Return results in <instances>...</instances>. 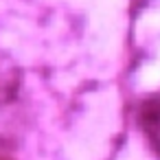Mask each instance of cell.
Returning <instances> with one entry per match:
<instances>
[{
  "mask_svg": "<svg viewBox=\"0 0 160 160\" xmlns=\"http://www.w3.org/2000/svg\"><path fill=\"white\" fill-rule=\"evenodd\" d=\"M136 123L138 132L145 140V147L149 153L160 160V88L149 92L136 110Z\"/></svg>",
  "mask_w": 160,
  "mask_h": 160,
  "instance_id": "1",
  "label": "cell"
},
{
  "mask_svg": "<svg viewBox=\"0 0 160 160\" xmlns=\"http://www.w3.org/2000/svg\"><path fill=\"white\" fill-rule=\"evenodd\" d=\"M18 83H20V75H18L16 66L11 64L9 57L0 55V110L7 108L11 101H16Z\"/></svg>",
  "mask_w": 160,
  "mask_h": 160,
  "instance_id": "2",
  "label": "cell"
},
{
  "mask_svg": "<svg viewBox=\"0 0 160 160\" xmlns=\"http://www.w3.org/2000/svg\"><path fill=\"white\" fill-rule=\"evenodd\" d=\"M0 160H16V158H11L9 153H5L2 149H0Z\"/></svg>",
  "mask_w": 160,
  "mask_h": 160,
  "instance_id": "3",
  "label": "cell"
}]
</instances>
